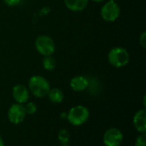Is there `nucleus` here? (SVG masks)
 Wrapping results in <instances>:
<instances>
[{
  "label": "nucleus",
  "instance_id": "obj_1",
  "mask_svg": "<svg viewBox=\"0 0 146 146\" xmlns=\"http://www.w3.org/2000/svg\"><path fill=\"white\" fill-rule=\"evenodd\" d=\"M30 92L38 98L46 96L50 89L49 82L42 76H33L28 82Z\"/></svg>",
  "mask_w": 146,
  "mask_h": 146
},
{
  "label": "nucleus",
  "instance_id": "obj_2",
  "mask_svg": "<svg viewBox=\"0 0 146 146\" xmlns=\"http://www.w3.org/2000/svg\"><path fill=\"white\" fill-rule=\"evenodd\" d=\"M90 113L87 108L82 105H78L72 108L67 114V119L68 122L75 126L85 124L89 119Z\"/></svg>",
  "mask_w": 146,
  "mask_h": 146
},
{
  "label": "nucleus",
  "instance_id": "obj_3",
  "mask_svg": "<svg viewBox=\"0 0 146 146\" xmlns=\"http://www.w3.org/2000/svg\"><path fill=\"white\" fill-rule=\"evenodd\" d=\"M130 57L128 52L123 47L112 48L108 54V60L111 65L116 68H121L127 65Z\"/></svg>",
  "mask_w": 146,
  "mask_h": 146
},
{
  "label": "nucleus",
  "instance_id": "obj_4",
  "mask_svg": "<svg viewBox=\"0 0 146 146\" xmlns=\"http://www.w3.org/2000/svg\"><path fill=\"white\" fill-rule=\"evenodd\" d=\"M35 47L43 56L52 55L56 49L54 40L47 35H39L35 40Z\"/></svg>",
  "mask_w": 146,
  "mask_h": 146
},
{
  "label": "nucleus",
  "instance_id": "obj_5",
  "mask_svg": "<svg viewBox=\"0 0 146 146\" xmlns=\"http://www.w3.org/2000/svg\"><path fill=\"white\" fill-rule=\"evenodd\" d=\"M121 9L119 5L114 1L107 2L101 9L102 18L108 22H115L120 15Z\"/></svg>",
  "mask_w": 146,
  "mask_h": 146
},
{
  "label": "nucleus",
  "instance_id": "obj_6",
  "mask_svg": "<svg viewBox=\"0 0 146 146\" xmlns=\"http://www.w3.org/2000/svg\"><path fill=\"white\" fill-rule=\"evenodd\" d=\"M122 133L115 127L108 129L103 138V141L105 146H120L123 142Z\"/></svg>",
  "mask_w": 146,
  "mask_h": 146
},
{
  "label": "nucleus",
  "instance_id": "obj_7",
  "mask_svg": "<svg viewBox=\"0 0 146 146\" xmlns=\"http://www.w3.org/2000/svg\"><path fill=\"white\" fill-rule=\"evenodd\" d=\"M25 107L21 103L12 104L8 111V119L14 125L21 124L26 117Z\"/></svg>",
  "mask_w": 146,
  "mask_h": 146
},
{
  "label": "nucleus",
  "instance_id": "obj_8",
  "mask_svg": "<svg viewBox=\"0 0 146 146\" xmlns=\"http://www.w3.org/2000/svg\"><path fill=\"white\" fill-rule=\"evenodd\" d=\"M12 96L17 103L23 104L27 102L29 99V90L26 86L22 84H17L14 86L12 89Z\"/></svg>",
  "mask_w": 146,
  "mask_h": 146
},
{
  "label": "nucleus",
  "instance_id": "obj_9",
  "mask_svg": "<svg viewBox=\"0 0 146 146\" xmlns=\"http://www.w3.org/2000/svg\"><path fill=\"white\" fill-rule=\"evenodd\" d=\"M134 127L140 133H146V111L145 109L139 110L133 116V120Z\"/></svg>",
  "mask_w": 146,
  "mask_h": 146
},
{
  "label": "nucleus",
  "instance_id": "obj_10",
  "mask_svg": "<svg viewBox=\"0 0 146 146\" xmlns=\"http://www.w3.org/2000/svg\"><path fill=\"white\" fill-rule=\"evenodd\" d=\"M89 86V81L84 76L74 77L70 81V87L74 91H83Z\"/></svg>",
  "mask_w": 146,
  "mask_h": 146
},
{
  "label": "nucleus",
  "instance_id": "obj_11",
  "mask_svg": "<svg viewBox=\"0 0 146 146\" xmlns=\"http://www.w3.org/2000/svg\"><path fill=\"white\" fill-rule=\"evenodd\" d=\"M64 3L68 9L77 12L86 9L88 0H64Z\"/></svg>",
  "mask_w": 146,
  "mask_h": 146
},
{
  "label": "nucleus",
  "instance_id": "obj_12",
  "mask_svg": "<svg viewBox=\"0 0 146 146\" xmlns=\"http://www.w3.org/2000/svg\"><path fill=\"white\" fill-rule=\"evenodd\" d=\"M47 96H49V99L54 103H61L64 98V95L62 91L56 88L50 89Z\"/></svg>",
  "mask_w": 146,
  "mask_h": 146
},
{
  "label": "nucleus",
  "instance_id": "obj_13",
  "mask_svg": "<svg viewBox=\"0 0 146 146\" xmlns=\"http://www.w3.org/2000/svg\"><path fill=\"white\" fill-rule=\"evenodd\" d=\"M43 66L46 71H51L55 69L56 67V60L55 59L50 55V56H44L43 59Z\"/></svg>",
  "mask_w": 146,
  "mask_h": 146
},
{
  "label": "nucleus",
  "instance_id": "obj_14",
  "mask_svg": "<svg viewBox=\"0 0 146 146\" xmlns=\"http://www.w3.org/2000/svg\"><path fill=\"white\" fill-rule=\"evenodd\" d=\"M58 140L62 145H68L70 141V134L68 130L62 129L58 133Z\"/></svg>",
  "mask_w": 146,
  "mask_h": 146
},
{
  "label": "nucleus",
  "instance_id": "obj_15",
  "mask_svg": "<svg viewBox=\"0 0 146 146\" xmlns=\"http://www.w3.org/2000/svg\"><path fill=\"white\" fill-rule=\"evenodd\" d=\"M37 105L34 102H27V105L25 106V110H26V114H34L37 112Z\"/></svg>",
  "mask_w": 146,
  "mask_h": 146
},
{
  "label": "nucleus",
  "instance_id": "obj_16",
  "mask_svg": "<svg viewBox=\"0 0 146 146\" xmlns=\"http://www.w3.org/2000/svg\"><path fill=\"white\" fill-rule=\"evenodd\" d=\"M135 146H146V133H141L136 139Z\"/></svg>",
  "mask_w": 146,
  "mask_h": 146
},
{
  "label": "nucleus",
  "instance_id": "obj_17",
  "mask_svg": "<svg viewBox=\"0 0 146 146\" xmlns=\"http://www.w3.org/2000/svg\"><path fill=\"white\" fill-rule=\"evenodd\" d=\"M4 3L8 5V6H16L18 4H20L21 0H3Z\"/></svg>",
  "mask_w": 146,
  "mask_h": 146
},
{
  "label": "nucleus",
  "instance_id": "obj_18",
  "mask_svg": "<svg viewBox=\"0 0 146 146\" xmlns=\"http://www.w3.org/2000/svg\"><path fill=\"white\" fill-rule=\"evenodd\" d=\"M139 44L144 47H146V32H144L139 37Z\"/></svg>",
  "mask_w": 146,
  "mask_h": 146
},
{
  "label": "nucleus",
  "instance_id": "obj_19",
  "mask_svg": "<svg viewBox=\"0 0 146 146\" xmlns=\"http://www.w3.org/2000/svg\"><path fill=\"white\" fill-rule=\"evenodd\" d=\"M0 146H4V142L2 139V137L0 136Z\"/></svg>",
  "mask_w": 146,
  "mask_h": 146
},
{
  "label": "nucleus",
  "instance_id": "obj_20",
  "mask_svg": "<svg viewBox=\"0 0 146 146\" xmlns=\"http://www.w3.org/2000/svg\"><path fill=\"white\" fill-rule=\"evenodd\" d=\"M92 1H94V2H96V3H101V2H103V1H104V0H92Z\"/></svg>",
  "mask_w": 146,
  "mask_h": 146
},
{
  "label": "nucleus",
  "instance_id": "obj_21",
  "mask_svg": "<svg viewBox=\"0 0 146 146\" xmlns=\"http://www.w3.org/2000/svg\"><path fill=\"white\" fill-rule=\"evenodd\" d=\"M61 146H69V145H62Z\"/></svg>",
  "mask_w": 146,
  "mask_h": 146
}]
</instances>
